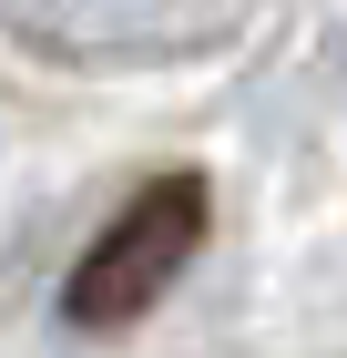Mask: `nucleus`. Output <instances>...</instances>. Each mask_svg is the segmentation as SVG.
<instances>
[{
    "label": "nucleus",
    "instance_id": "nucleus-1",
    "mask_svg": "<svg viewBox=\"0 0 347 358\" xmlns=\"http://www.w3.org/2000/svg\"><path fill=\"white\" fill-rule=\"evenodd\" d=\"M0 31L72 72H143L225 52L245 31V0H0Z\"/></svg>",
    "mask_w": 347,
    "mask_h": 358
},
{
    "label": "nucleus",
    "instance_id": "nucleus-2",
    "mask_svg": "<svg viewBox=\"0 0 347 358\" xmlns=\"http://www.w3.org/2000/svg\"><path fill=\"white\" fill-rule=\"evenodd\" d=\"M205 205H214L205 174H154V185L82 246L72 287H61V317L92 328V338H103V328H133L143 307L194 266V246H205Z\"/></svg>",
    "mask_w": 347,
    "mask_h": 358
}]
</instances>
